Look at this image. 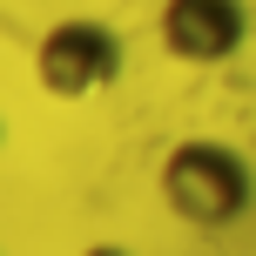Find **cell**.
<instances>
[{"label": "cell", "instance_id": "1", "mask_svg": "<svg viewBox=\"0 0 256 256\" xmlns=\"http://www.w3.org/2000/svg\"><path fill=\"white\" fill-rule=\"evenodd\" d=\"M155 189H162V209L182 222V230H230V222L250 216L256 202V168L236 142L222 135H182L162 148V168H155Z\"/></svg>", "mask_w": 256, "mask_h": 256}, {"label": "cell", "instance_id": "2", "mask_svg": "<svg viewBox=\"0 0 256 256\" xmlns=\"http://www.w3.org/2000/svg\"><path fill=\"white\" fill-rule=\"evenodd\" d=\"M128 48L102 14H61L34 40V88L48 102H94L122 81Z\"/></svg>", "mask_w": 256, "mask_h": 256}, {"label": "cell", "instance_id": "3", "mask_svg": "<svg viewBox=\"0 0 256 256\" xmlns=\"http://www.w3.org/2000/svg\"><path fill=\"white\" fill-rule=\"evenodd\" d=\"M155 40L182 68H222L250 40V7L243 0H162L155 7Z\"/></svg>", "mask_w": 256, "mask_h": 256}, {"label": "cell", "instance_id": "4", "mask_svg": "<svg viewBox=\"0 0 256 256\" xmlns=\"http://www.w3.org/2000/svg\"><path fill=\"white\" fill-rule=\"evenodd\" d=\"M81 256H128V250H122V243H88Z\"/></svg>", "mask_w": 256, "mask_h": 256}, {"label": "cell", "instance_id": "5", "mask_svg": "<svg viewBox=\"0 0 256 256\" xmlns=\"http://www.w3.org/2000/svg\"><path fill=\"white\" fill-rule=\"evenodd\" d=\"M0 142H7V122H0Z\"/></svg>", "mask_w": 256, "mask_h": 256}]
</instances>
